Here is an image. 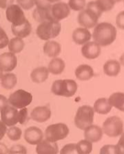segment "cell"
Listing matches in <instances>:
<instances>
[{
  "label": "cell",
  "instance_id": "83f0119b",
  "mask_svg": "<svg viewBox=\"0 0 124 154\" xmlns=\"http://www.w3.org/2000/svg\"><path fill=\"white\" fill-rule=\"evenodd\" d=\"M17 83V76L14 73H8L3 75L1 78V85L2 87L6 90H11L15 87Z\"/></svg>",
  "mask_w": 124,
  "mask_h": 154
},
{
  "label": "cell",
  "instance_id": "7a4b0ae2",
  "mask_svg": "<svg viewBox=\"0 0 124 154\" xmlns=\"http://www.w3.org/2000/svg\"><path fill=\"white\" fill-rule=\"evenodd\" d=\"M62 26L58 21L49 20L40 23L37 28V35L41 40H49L59 35Z\"/></svg>",
  "mask_w": 124,
  "mask_h": 154
},
{
  "label": "cell",
  "instance_id": "d590c367",
  "mask_svg": "<svg viewBox=\"0 0 124 154\" xmlns=\"http://www.w3.org/2000/svg\"><path fill=\"white\" fill-rule=\"evenodd\" d=\"M18 5L24 10H30L35 5V0H17Z\"/></svg>",
  "mask_w": 124,
  "mask_h": 154
},
{
  "label": "cell",
  "instance_id": "7dc6e473",
  "mask_svg": "<svg viewBox=\"0 0 124 154\" xmlns=\"http://www.w3.org/2000/svg\"><path fill=\"white\" fill-rule=\"evenodd\" d=\"M8 149L6 144L0 142V154H8Z\"/></svg>",
  "mask_w": 124,
  "mask_h": 154
},
{
  "label": "cell",
  "instance_id": "1f68e13d",
  "mask_svg": "<svg viewBox=\"0 0 124 154\" xmlns=\"http://www.w3.org/2000/svg\"><path fill=\"white\" fill-rule=\"evenodd\" d=\"M95 2L102 13L111 11L115 4L114 0H96Z\"/></svg>",
  "mask_w": 124,
  "mask_h": 154
},
{
  "label": "cell",
  "instance_id": "7c38bea8",
  "mask_svg": "<svg viewBox=\"0 0 124 154\" xmlns=\"http://www.w3.org/2000/svg\"><path fill=\"white\" fill-rule=\"evenodd\" d=\"M17 65V58L14 53L8 52L0 55V67L3 71L11 72L16 68Z\"/></svg>",
  "mask_w": 124,
  "mask_h": 154
},
{
  "label": "cell",
  "instance_id": "e575fe53",
  "mask_svg": "<svg viewBox=\"0 0 124 154\" xmlns=\"http://www.w3.org/2000/svg\"><path fill=\"white\" fill-rule=\"evenodd\" d=\"M60 154H78L76 150V144H67L61 149Z\"/></svg>",
  "mask_w": 124,
  "mask_h": 154
},
{
  "label": "cell",
  "instance_id": "816d5d0a",
  "mask_svg": "<svg viewBox=\"0 0 124 154\" xmlns=\"http://www.w3.org/2000/svg\"><path fill=\"white\" fill-rule=\"evenodd\" d=\"M121 1H122V0H114V2H115V4L116 3H118V2H120Z\"/></svg>",
  "mask_w": 124,
  "mask_h": 154
},
{
  "label": "cell",
  "instance_id": "52a82bcc",
  "mask_svg": "<svg viewBox=\"0 0 124 154\" xmlns=\"http://www.w3.org/2000/svg\"><path fill=\"white\" fill-rule=\"evenodd\" d=\"M32 99V95L30 93L26 91L19 89L10 95L8 102V104L16 109L26 108L30 104Z\"/></svg>",
  "mask_w": 124,
  "mask_h": 154
},
{
  "label": "cell",
  "instance_id": "ee69618b",
  "mask_svg": "<svg viewBox=\"0 0 124 154\" xmlns=\"http://www.w3.org/2000/svg\"><path fill=\"white\" fill-rule=\"evenodd\" d=\"M7 130H8L7 126L2 122V120L0 121V140H1L6 135Z\"/></svg>",
  "mask_w": 124,
  "mask_h": 154
},
{
  "label": "cell",
  "instance_id": "d6a6232c",
  "mask_svg": "<svg viewBox=\"0 0 124 154\" xmlns=\"http://www.w3.org/2000/svg\"><path fill=\"white\" fill-rule=\"evenodd\" d=\"M68 5L72 11H81L85 8L86 2V0H69Z\"/></svg>",
  "mask_w": 124,
  "mask_h": 154
},
{
  "label": "cell",
  "instance_id": "ab89813d",
  "mask_svg": "<svg viewBox=\"0 0 124 154\" xmlns=\"http://www.w3.org/2000/svg\"><path fill=\"white\" fill-rule=\"evenodd\" d=\"M86 8H88L92 11H93V12H94L95 14H97L99 17H101V15H102L101 11L100 10V8H99V6H98L95 1V2L92 1L89 2V3L87 4V6H86Z\"/></svg>",
  "mask_w": 124,
  "mask_h": 154
},
{
  "label": "cell",
  "instance_id": "ba28073f",
  "mask_svg": "<svg viewBox=\"0 0 124 154\" xmlns=\"http://www.w3.org/2000/svg\"><path fill=\"white\" fill-rule=\"evenodd\" d=\"M6 16L8 22L16 26L24 24L28 20L22 8L17 4H12L6 8Z\"/></svg>",
  "mask_w": 124,
  "mask_h": 154
},
{
  "label": "cell",
  "instance_id": "74e56055",
  "mask_svg": "<svg viewBox=\"0 0 124 154\" xmlns=\"http://www.w3.org/2000/svg\"><path fill=\"white\" fill-rule=\"evenodd\" d=\"M9 42L8 37L2 28L0 27V49L8 46Z\"/></svg>",
  "mask_w": 124,
  "mask_h": 154
},
{
  "label": "cell",
  "instance_id": "ffe728a7",
  "mask_svg": "<svg viewBox=\"0 0 124 154\" xmlns=\"http://www.w3.org/2000/svg\"><path fill=\"white\" fill-rule=\"evenodd\" d=\"M104 73L109 77L117 76L121 71V64L115 60H110L104 64Z\"/></svg>",
  "mask_w": 124,
  "mask_h": 154
},
{
  "label": "cell",
  "instance_id": "60d3db41",
  "mask_svg": "<svg viewBox=\"0 0 124 154\" xmlns=\"http://www.w3.org/2000/svg\"><path fill=\"white\" fill-rule=\"evenodd\" d=\"M115 146L117 154H124V133L120 136V138Z\"/></svg>",
  "mask_w": 124,
  "mask_h": 154
},
{
  "label": "cell",
  "instance_id": "277c9868",
  "mask_svg": "<svg viewBox=\"0 0 124 154\" xmlns=\"http://www.w3.org/2000/svg\"><path fill=\"white\" fill-rule=\"evenodd\" d=\"M94 117L95 111L93 107L88 105H83L77 109L74 117V125L78 129L85 130L92 125Z\"/></svg>",
  "mask_w": 124,
  "mask_h": 154
},
{
  "label": "cell",
  "instance_id": "7bdbcfd3",
  "mask_svg": "<svg viewBox=\"0 0 124 154\" xmlns=\"http://www.w3.org/2000/svg\"><path fill=\"white\" fill-rule=\"evenodd\" d=\"M116 24L119 29L124 30V11L119 13L116 16Z\"/></svg>",
  "mask_w": 124,
  "mask_h": 154
},
{
  "label": "cell",
  "instance_id": "7402d4cb",
  "mask_svg": "<svg viewBox=\"0 0 124 154\" xmlns=\"http://www.w3.org/2000/svg\"><path fill=\"white\" fill-rule=\"evenodd\" d=\"M49 75V71L47 68L44 66L37 67L30 73V78L35 83H43L47 80Z\"/></svg>",
  "mask_w": 124,
  "mask_h": 154
},
{
  "label": "cell",
  "instance_id": "d6986e66",
  "mask_svg": "<svg viewBox=\"0 0 124 154\" xmlns=\"http://www.w3.org/2000/svg\"><path fill=\"white\" fill-rule=\"evenodd\" d=\"M75 76L81 81H87L90 80L94 76V70L88 64H81L75 70Z\"/></svg>",
  "mask_w": 124,
  "mask_h": 154
},
{
  "label": "cell",
  "instance_id": "8fae6325",
  "mask_svg": "<svg viewBox=\"0 0 124 154\" xmlns=\"http://www.w3.org/2000/svg\"><path fill=\"white\" fill-rule=\"evenodd\" d=\"M71 13L68 5L64 2H57L51 6V15L54 20L59 22L60 20L68 17Z\"/></svg>",
  "mask_w": 124,
  "mask_h": 154
},
{
  "label": "cell",
  "instance_id": "8992f818",
  "mask_svg": "<svg viewBox=\"0 0 124 154\" xmlns=\"http://www.w3.org/2000/svg\"><path fill=\"white\" fill-rule=\"evenodd\" d=\"M69 129L64 123H57L49 125L45 131V137L46 140L51 142L65 139L69 134Z\"/></svg>",
  "mask_w": 124,
  "mask_h": 154
},
{
  "label": "cell",
  "instance_id": "6da1fadb",
  "mask_svg": "<svg viewBox=\"0 0 124 154\" xmlns=\"http://www.w3.org/2000/svg\"><path fill=\"white\" fill-rule=\"evenodd\" d=\"M117 31L114 26L109 22H101L95 26L92 37L100 46H107L115 41Z\"/></svg>",
  "mask_w": 124,
  "mask_h": 154
},
{
  "label": "cell",
  "instance_id": "4316f807",
  "mask_svg": "<svg viewBox=\"0 0 124 154\" xmlns=\"http://www.w3.org/2000/svg\"><path fill=\"white\" fill-rule=\"evenodd\" d=\"M32 17L36 22L39 23L49 20H55L51 15V9L36 8L32 13Z\"/></svg>",
  "mask_w": 124,
  "mask_h": 154
},
{
  "label": "cell",
  "instance_id": "681fc988",
  "mask_svg": "<svg viewBox=\"0 0 124 154\" xmlns=\"http://www.w3.org/2000/svg\"><path fill=\"white\" fill-rule=\"evenodd\" d=\"M48 1L50 2V3H56V2H59L60 0H48Z\"/></svg>",
  "mask_w": 124,
  "mask_h": 154
},
{
  "label": "cell",
  "instance_id": "2e32d148",
  "mask_svg": "<svg viewBox=\"0 0 124 154\" xmlns=\"http://www.w3.org/2000/svg\"><path fill=\"white\" fill-rule=\"evenodd\" d=\"M84 137L86 140L90 142H97L101 140L103 137L102 129L97 125H92L84 130Z\"/></svg>",
  "mask_w": 124,
  "mask_h": 154
},
{
  "label": "cell",
  "instance_id": "d4e9b609",
  "mask_svg": "<svg viewBox=\"0 0 124 154\" xmlns=\"http://www.w3.org/2000/svg\"><path fill=\"white\" fill-rule=\"evenodd\" d=\"M65 64L64 60L61 58L55 57L48 64V70L49 73L53 75H59L64 72Z\"/></svg>",
  "mask_w": 124,
  "mask_h": 154
},
{
  "label": "cell",
  "instance_id": "ac0fdd59",
  "mask_svg": "<svg viewBox=\"0 0 124 154\" xmlns=\"http://www.w3.org/2000/svg\"><path fill=\"white\" fill-rule=\"evenodd\" d=\"M92 35L88 29L85 28H77L72 33V39L78 45H83L90 40Z\"/></svg>",
  "mask_w": 124,
  "mask_h": 154
},
{
  "label": "cell",
  "instance_id": "cb8c5ba5",
  "mask_svg": "<svg viewBox=\"0 0 124 154\" xmlns=\"http://www.w3.org/2000/svg\"><path fill=\"white\" fill-rule=\"evenodd\" d=\"M31 31L32 26L29 20H27L24 24L18 26L12 25V32L13 35L20 38L22 39L28 37L31 33Z\"/></svg>",
  "mask_w": 124,
  "mask_h": 154
},
{
  "label": "cell",
  "instance_id": "484cf974",
  "mask_svg": "<svg viewBox=\"0 0 124 154\" xmlns=\"http://www.w3.org/2000/svg\"><path fill=\"white\" fill-rule=\"evenodd\" d=\"M108 101L112 107L121 112H124V93L116 92L112 93L109 97Z\"/></svg>",
  "mask_w": 124,
  "mask_h": 154
},
{
  "label": "cell",
  "instance_id": "4dcf8cb0",
  "mask_svg": "<svg viewBox=\"0 0 124 154\" xmlns=\"http://www.w3.org/2000/svg\"><path fill=\"white\" fill-rule=\"evenodd\" d=\"M6 135L11 140L17 141L20 140L22 137V131L19 127L13 126V127H10V128L7 130Z\"/></svg>",
  "mask_w": 124,
  "mask_h": 154
},
{
  "label": "cell",
  "instance_id": "603a6c76",
  "mask_svg": "<svg viewBox=\"0 0 124 154\" xmlns=\"http://www.w3.org/2000/svg\"><path fill=\"white\" fill-rule=\"evenodd\" d=\"M112 106L109 103L108 99L106 97H101L96 100L93 109L96 113L101 114V115H106L109 113L112 110Z\"/></svg>",
  "mask_w": 124,
  "mask_h": 154
},
{
  "label": "cell",
  "instance_id": "30bf717a",
  "mask_svg": "<svg viewBox=\"0 0 124 154\" xmlns=\"http://www.w3.org/2000/svg\"><path fill=\"white\" fill-rule=\"evenodd\" d=\"M1 120L7 127H13L19 123L17 109L11 105H6L1 110Z\"/></svg>",
  "mask_w": 124,
  "mask_h": 154
},
{
  "label": "cell",
  "instance_id": "f1b7e54d",
  "mask_svg": "<svg viewBox=\"0 0 124 154\" xmlns=\"http://www.w3.org/2000/svg\"><path fill=\"white\" fill-rule=\"evenodd\" d=\"M8 50L11 53H13L14 54L19 53L24 49L25 43L24 40L20 37H14L9 41L8 42Z\"/></svg>",
  "mask_w": 124,
  "mask_h": 154
},
{
  "label": "cell",
  "instance_id": "3957f363",
  "mask_svg": "<svg viewBox=\"0 0 124 154\" xmlns=\"http://www.w3.org/2000/svg\"><path fill=\"white\" fill-rule=\"evenodd\" d=\"M78 85L73 80H58L53 82L51 91L58 96L71 97L75 94Z\"/></svg>",
  "mask_w": 124,
  "mask_h": 154
},
{
  "label": "cell",
  "instance_id": "5b68a950",
  "mask_svg": "<svg viewBox=\"0 0 124 154\" xmlns=\"http://www.w3.org/2000/svg\"><path fill=\"white\" fill-rule=\"evenodd\" d=\"M101 129L103 133L107 136L110 137L120 136L123 133V120L118 116H111L104 121Z\"/></svg>",
  "mask_w": 124,
  "mask_h": 154
},
{
  "label": "cell",
  "instance_id": "f35d334b",
  "mask_svg": "<svg viewBox=\"0 0 124 154\" xmlns=\"http://www.w3.org/2000/svg\"><path fill=\"white\" fill-rule=\"evenodd\" d=\"M28 109L26 108L21 109V110L19 111V123L21 125H24L26 122L29 120L28 117Z\"/></svg>",
  "mask_w": 124,
  "mask_h": 154
},
{
  "label": "cell",
  "instance_id": "f5cc1de1",
  "mask_svg": "<svg viewBox=\"0 0 124 154\" xmlns=\"http://www.w3.org/2000/svg\"><path fill=\"white\" fill-rule=\"evenodd\" d=\"M123 1H124V0H123Z\"/></svg>",
  "mask_w": 124,
  "mask_h": 154
},
{
  "label": "cell",
  "instance_id": "f907efd6",
  "mask_svg": "<svg viewBox=\"0 0 124 154\" xmlns=\"http://www.w3.org/2000/svg\"><path fill=\"white\" fill-rule=\"evenodd\" d=\"M2 76H3V70L0 67V79L2 78Z\"/></svg>",
  "mask_w": 124,
  "mask_h": 154
},
{
  "label": "cell",
  "instance_id": "c3c4849f",
  "mask_svg": "<svg viewBox=\"0 0 124 154\" xmlns=\"http://www.w3.org/2000/svg\"><path fill=\"white\" fill-rule=\"evenodd\" d=\"M119 63H120L121 65H122L123 66H124V53L121 55V57H119Z\"/></svg>",
  "mask_w": 124,
  "mask_h": 154
},
{
  "label": "cell",
  "instance_id": "b9f144b4",
  "mask_svg": "<svg viewBox=\"0 0 124 154\" xmlns=\"http://www.w3.org/2000/svg\"><path fill=\"white\" fill-rule=\"evenodd\" d=\"M35 5L37 8L43 9H51V3L48 0H35Z\"/></svg>",
  "mask_w": 124,
  "mask_h": 154
},
{
  "label": "cell",
  "instance_id": "44dd1931",
  "mask_svg": "<svg viewBox=\"0 0 124 154\" xmlns=\"http://www.w3.org/2000/svg\"><path fill=\"white\" fill-rule=\"evenodd\" d=\"M44 53L50 57H56L61 53L62 46L60 44L55 41H48L44 44Z\"/></svg>",
  "mask_w": 124,
  "mask_h": 154
},
{
  "label": "cell",
  "instance_id": "bcb514c9",
  "mask_svg": "<svg viewBox=\"0 0 124 154\" xmlns=\"http://www.w3.org/2000/svg\"><path fill=\"white\" fill-rule=\"evenodd\" d=\"M8 104V99L3 95H0V111L4 106Z\"/></svg>",
  "mask_w": 124,
  "mask_h": 154
},
{
  "label": "cell",
  "instance_id": "e0dca14e",
  "mask_svg": "<svg viewBox=\"0 0 124 154\" xmlns=\"http://www.w3.org/2000/svg\"><path fill=\"white\" fill-rule=\"evenodd\" d=\"M36 152L37 154H58L59 147L56 142H51L45 140L37 144Z\"/></svg>",
  "mask_w": 124,
  "mask_h": 154
},
{
  "label": "cell",
  "instance_id": "4fadbf2b",
  "mask_svg": "<svg viewBox=\"0 0 124 154\" xmlns=\"http://www.w3.org/2000/svg\"><path fill=\"white\" fill-rule=\"evenodd\" d=\"M43 132L38 127H30L25 130V140L31 145H37L39 142L43 140Z\"/></svg>",
  "mask_w": 124,
  "mask_h": 154
},
{
  "label": "cell",
  "instance_id": "5bb4252c",
  "mask_svg": "<svg viewBox=\"0 0 124 154\" xmlns=\"http://www.w3.org/2000/svg\"><path fill=\"white\" fill-rule=\"evenodd\" d=\"M51 117V111L48 106H39L33 109L30 113L32 120L39 123H43L48 121Z\"/></svg>",
  "mask_w": 124,
  "mask_h": 154
},
{
  "label": "cell",
  "instance_id": "f546056e",
  "mask_svg": "<svg viewBox=\"0 0 124 154\" xmlns=\"http://www.w3.org/2000/svg\"><path fill=\"white\" fill-rule=\"evenodd\" d=\"M76 150L78 154H90L92 151V143L87 140H81L76 144Z\"/></svg>",
  "mask_w": 124,
  "mask_h": 154
},
{
  "label": "cell",
  "instance_id": "836d02e7",
  "mask_svg": "<svg viewBox=\"0 0 124 154\" xmlns=\"http://www.w3.org/2000/svg\"><path fill=\"white\" fill-rule=\"evenodd\" d=\"M8 154H27V149L22 144H15L8 149Z\"/></svg>",
  "mask_w": 124,
  "mask_h": 154
},
{
  "label": "cell",
  "instance_id": "9c48e42d",
  "mask_svg": "<svg viewBox=\"0 0 124 154\" xmlns=\"http://www.w3.org/2000/svg\"><path fill=\"white\" fill-rule=\"evenodd\" d=\"M99 17L90 9L86 8L80 11L78 15V22L85 29H92L97 24Z\"/></svg>",
  "mask_w": 124,
  "mask_h": 154
},
{
  "label": "cell",
  "instance_id": "f6af8a7d",
  "mask_svg": "<svg viewBox=\"0 0 124 154\" xmlns=\"http://www.w3.org/2000/svg\"><path fill=\"white\" fill-rule=\"evenodd\" d=\"M14 0H0V8L2 9L7 8L8 6L12 5Z\"/></svg>",
  "mask_w": 124,
  "mask_h": 154
},
{
  "label": "cell",
  "instance_id": "8d00e7d4",
  "mask_svg": "<svg viewBox=\"0 0 124 154\" xmlns=\"http://www.w3.org/2000/svg\"><path fill=\"white\" fill-rule=\"evenodd\" d=\"M99 154H117L116 146L113 144H106L101 148Z\"/></svg>",
  "mask_w": 124,
  "mask_h": 154
},
{
  "label": "cell",
  "instance_id": "9a60e30c",
  "mask_svg": "<svg viewBox=\"0 0 124 154\" xmlns=\"http://www.w3.org/2000/svg\"><path fill=\"white\" fill-rule=\"evenodd\" d=\"M81 54L86 59H96L101 54V46L95 42H88L81 48Z\"/></svg>",
  "mask_w": 124,
  "mask_h": 154
}]
</instances>
